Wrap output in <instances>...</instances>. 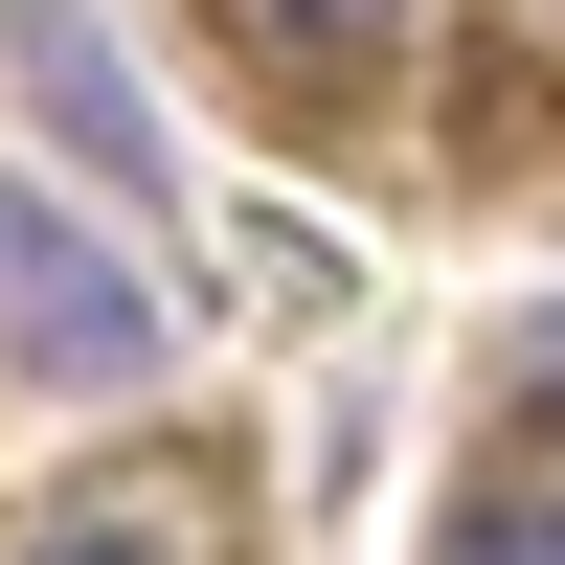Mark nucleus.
<instances>
[{
    "label": "nucleus",
    "instance_id": "obj_1",
    "mask_svg": "<svg viewBox=\"0 0 565 565\" xmlns=\"http://www.w3.org/2000/svg\"><path fill=\"white\" fill-rule=\"evenodd\" d=\"M0 340H23L45 385H136V362H159V295H136L90 226H45L23 181H0Z\"/></svg>",
    "mask_w": 565,
    "mask_h": 565
},
{
    "label": "nucleus",
    "instance_id": "obj_2",
    "mask_svg": "<svg viewBox=\"0 0 565 565\" xmlns=\"http://www.w3.org/2000/svg\"><path fill=\"white\" fill-rule=\"evenodd\" d=\"M0 68L45 90V136H68L114 204H159V136H136V90H114V45H90V0H0Z\"/></svg>",
    "mask_w": 565,
    "mask_h": 565
},
{
    "label": "nucleus",
    "instance_id": "obj_3",
    "mask_svg": "<svg viewBox=\"0 0 565 565\" xmlns=\"http://www.w3.org/2000/svg\"><path fill=\"white\" fill-rule=\"evenodd\" d=\"M452 565H565V498H521V476H498L476 521H452Z\"/></svg>",
    "mask_w": 565,
    "mask_h": 565
},
{
    "label": "nucleus",
    "instance_id": "obj_4",
    "mask_svg": "<svg viewBox=\"0 0 565 565\" xmlns=\"http://www.w3.org/2000/svg\"><path fill=\"white\" fill-rule=\"evenodd\" d=\"M23 565H159V521H45Z\"/></svg>",
    "mask_w": 565,
    "mask_h": 565
},
{
    "label": "nucleus",
    "instance_id": "obj_5",
    "mask_svg": "<svg viewBox=\"0 0 565 565\" xmlns=\"http://www.w3.org/2000/svg\"><path fill=\"white\" fill-rule=\"evenodd\" d=\"M271 23H295V45H385L407 0H271Z\"/></svg>",
    "mask_w": 565,
    "mask_h": 565
},
{
    "label": "nucleus",
    "instance_id": "obj_6",
    "mask_svg": "<svg viewBox=\"0 0 565 565\" xmlns=\"http://www.w3.org/2000/svg\"><path fill=\"white\" fill-rule=\"evenodd\" d=\"M521 385H543V430H565V317H543V340H521Z\"/></svg>",
    "mask_w": 565,
    "mask_h": 565
}]
</instances>
